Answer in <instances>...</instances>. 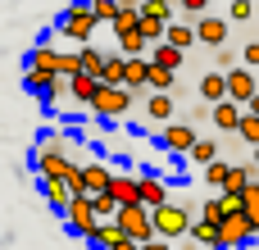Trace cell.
<instances>
[{"instance_id": "6da1fadb", "label": "cell", "mask_w": 259, "mask_h": 250, "mask_svg": "<svg viewBox=\"0 0 259 250\" xmlns=\"http://www.w3.org/2000/svg\"><path fill=\"white\" fill-rule=\"evenodd\" d=\"M191 210H196V205H182V200H168V205L150 210V228H155V237H159V241H182V237L191 232V223H196Z\"/></svg>"}, {"instance_id": "f35d334b", "label": "cell", "mask_w": 259, "mask_h": 250, "mask_svg": "<svg viewBox=\"0 0 259 250\" xmlns=\"http://www.w3.org/2000/svg\"><path fill=\"white\" fill-rule=\"evenodd\" d=\"M250 9H255L250 0H232V18H237V23H246V18H250Z\"/></svg>"}, {"instance_id": "8992f818", "label": "cell", "mask_w": 259, "mask_h": 250, "mask_svg": "<svg viewBox=\"0 0 259 250\" xmlns=\"http://www.w3.org/2000/svg\"><path fill=\"white\" fill-rule=\"evenodd\" d=\"M155 141H159L168 155H182V159H187V150L196 146V128H191V123H182V118H173V123H164V128H159V137H155Z\"/></svg>"}, {"instance_id": "277c9868", "label": "cell", "mask_w": 259, "mask_h": 250, "mask_svg": "<svg viewBox=\"0 0 259 250\" xmlns=\"http://www.w3.org/2000/svg\"><path fill=\"white\" fill-rule=\"evenodd\" d=\"M114 223H118V232H123L127 241H137V246H146V241L155 237V228H150V210H146V205H127V210H118Z\"/></svg>"}, {"instance_id": "ee69618b", "label": "cell", "mask_w": 259, "mask_h": 250, "mask_svg": "<svg viewBox=\"0 0 259 250\" xmlns=\"http://www.w3.org/2000/svg\"><path fill=\"white\" fill-rule=\"evenodd\" d=\"M118 250H141V246H137V241H123V246H118Z\"/></svg>"}, {"instance_id": "1f68e13d", "label": "cell", "mask_w": 259, "mask_h": 250, "mask_svg": "<svg viewBox=\"0 0 259 250\" xmlns=\"http://www.w3.org/2000/svg\"><path fill=\"white\" fill-rule=\"evenodd\" d=\"M87 5H91V18H96V27L118 18V0H87Z\"/></svg>"}, {"instance_id": "d590c367", "label": "cell", "mask_w": 259, "mask_h": 250, "mask_svg": "<svg viewBox=\"0 0 259 250\" xmlns=\"http://www.w3.org/2000/svg\"><path fill=\"white\" fill-rule=\"evenodd\" d=\"M164 27H168V23H155V18H141V23H137V32L146 36V46H159V41H164Z\"/></svg>"}, {"instance_id": "60d3db41", "label": "cell", "mask_w": 259, "mask_h": 250, "mask_svg": "<svg viewBox=\"0 0 259 250\" xmlns=\"http://www.w3.org/2000/svg\"><path fill=\"white\" fill-rule=\"evenodd\" d=\"M141 250H173V241H159V237H150V241H146Z\"/></svg>"}, {"instance_id": "2e32d148", "label": "cell", "mask_w": 259, "mask_h": 250, "mask_svg": "<svg viewBox=\"0 0 259 250\" xmlns=\"http://www.w3.org/2000/svg\"><path fill=\"white\" fill-rule=\"evenodd\" d=\"M109 164H100V159H91V164H82V182H87V196H100V191H109Z\"/></svg>"}, {"instance_id": "8fae6325", "label": "cell", "mask_w": 259, "mask_h": 250, "mask_svg": "<svg viewBox=\"0 0 259 250\" xmlns=\"http://www.w3.org/2000/svg\"><path fill=\"white\" fill-rule=\"evenodd\" d=\"M219 241H223V250H246V246H250L255 232H250L246 214H228V219L219 223Z\"/></svg>"}, {"instance_id": "d6a6232c", "label": "cell", "mask_w": 259, "mask_h": 250, "mask_svg": "<svg viewBox=\"0 0 259 250\" xmlns=\"http://www.w3.org/2000/svg\"><path fill=\"white\" fill-rule=\"evenodd\" d=\"M237 137H241L250 150L259 146V118H255V114H241V123H237Z\"/></svg>"}, {"instance_id": "44dd1931", "label": "cell", "mask_w": 259, "mask_h": 250, "mask_svg": "<svg viewBox=\"0 0 259 250\" xmlns=\"http://www.w3.org/2000/svg\"><path fill=\"white\" fill-rule=\"evenodd\" d=\"M164 46H173V50L187 55V50L196 46V27H191V23H168V27H164Z\"/></svg>"}, {"instance_id": "5b68a950", "label": "cell", "mask_w": 259, "mask_h": 250, "mask_svg": "<svg viewBox=\"0 0 259 250\" xmlns=\"http://www.w3.org/2000/svg\"><path fill=\"white\" fill-rule=\"evenodd\" d=\"M64 228H68L73 237H82V241L100 228V219H96V210H91V196H73V200H68V210H64Z\"/></svg>"}, {"instance_id": "bcb514c9", "label": "cell", "mask_w": 259, "mask_h": 250, "mask_svg": "<svg viewBox=\"0 0 259 250\" xmlns=\"http://www.w3.org/2000/svg\"><path fill=\"white\" fill-rule=\"evenodd\" d=\"M255 187H259V178H255Z\"/></svg>"}, {"instance_id": "5bb4252c", "label": "cell", "mask_w": 259, "mask_h": 250, "mask_svg": "<svg viewBox=\"0 0 259 250\" xmlns=\"http://www.w3.org/2000/svg\"><path fill=\"white\" fill-rule=\"evenodd\" d=\"M200 100H205V105H219V100H228V73L209 68V73L200 77Z\"/></svg>"}, {"instance_id": "7dc6e473", "label": "cell", "mask_w": 259, "mask_h": 250, "mask_svg": "<svg viewBox=\"0 0 259 250\" xmlns=\"http://www.w3.org/2000/svg\"><path fill=\"white\" fill-rule=\"evenodd\" d=\"M250 5H255V0H250Z\"/></svg>"}, {"instance_id": "3957f363", "label": "cell", "mask_w": 259, "mask_h": 250, "mask_svg": "<svg viewBox=\"0 0 259 250\" xmlns=\"http://www.w3.org/2000/svg\"><path fill=\"white\" fill-rule=\"evenodd\" d=\"M132 100H137V96H132L127 87H100V91H96V100H91V114L109 128V123H118V118L132 109Z\"/></svg>"}, {"instance_id": "9c48e42d", "label": "cell", "mask_w": 259, "mask_h": 250, "mask_svg": "<svg viewBox=\"0 0 259 250\" xmlns=\"http://www.w3.org/2000/svg\"><path fill=\"white\" fill-rule=\"evenodd\" d=\"M23 91H32L36 100H59L68 91L64 77H50V73H36V68H23Z\"/></svg>"}, {"instance_id": "836d02e7", "label": "cell", "mask_w": 259, "mask_h": 250, "mask_svg": "<svg viewBox=\"0 0 259 250\" xmlns=\"http://www.w3.org/2000/svg\"><path fill=\"white\" fill-rule=\"evenodd\" d=\"M91 210H96V219H100V223H114V214H118V205L109 200V191L91 196Z\"/></svg>"}, {"instance_id": "e575fe53", "label": "cell", "mask_w": 259, "mask_h": 250, "mask_svg": "<svg viewBox=\"0 0 259 250\" xmlns=\"http://www.w3.org/2000/svg\"><path fill=\"white\" fill-rule=\"evenodd\" d=\"M200 219H205V223H214V228H219V223H223V219H228V210H223V196H209V200H205V205H200Z\"/></svg>"}, {"instance_id": "ac0fdd59", "label": "cell", "mask_w": 259, "mask_h": 250, "mask_svg": "<svg viewBox=\"0 0 259 250\" xmlns=\"http://www.w3.org/2000/svg\"><path fill=\"white\" fill-rule=\"evenodd\" d=\"M241 114H246V109H241V105H232V100H219V105L209 109V118H214V128H219V132H237Z\"/></svg>"}, {"instance_id": "74e56055", "label": "cell", "mask_w": 259, "mask_h": 250, "mask_svg": "<svg viewBox=\"0 0 259 250\" xmlns=\"http://www.w3.org/2000/svg\"><path fill=\"white\" fill-rule=\"evenodd\" d=\"M241 64H246L250 73H255V68H259V41H250V46L241 50Z\"/></svg>"}, {"instance_id": "d4e9b609", "label": "cell", "mask_w": 259, "mask_h": 250, "mask_svg": "<svg viewBox=\"0 0 259 250\" xmlns=\"http://www.w3.org/2000/svg\"><path fill=\"white\" fill-rule=\"evenodd\" d=\"M41 196H46V205L64 219V210H68V200H73V191L64 187V182H41Z\"/></svg>"}, {"instance_id": "ba28073f", "label": "cell", "mask_w": 259, "mask_h": 250, "mask_svg": "<svg viewBox=\"0 0 259 250\" xmlns=\"http://www.w3.org/2000/svg\"><path fill=\"white\" fill-rule=\"evenodd\" d=\"M50 32H55V27H50ZM50 32H46V36H41V41H36V46L23 55V68H36V73H50V77H59V50L50 46Z\"/></svg>"}, {"instance_id": "4dcf8cb0", "label": "cell", "mask_w": 259, "mask_h": 250, "mask_svg": "<svg viewBox=\"0 0 259 250\" xmlns=\"http://www.w3.org/2000/svg\"><path fill=\"white\" fill-rule=\"evenodd\" d=\"M123 55H105V73H100V87H123Z\"/></svg>"}, {"instance_id": "f6af8a7d", "label": "cell", "mask_w": 259, "mask_h": 250, "mask_svg": "<svg viewBox=\"0 0 259 250\" xmlns=\"http://www.w3.org/2000/svg\"><path fill=\"white\" fill-rule=\"evenodd\" d=\"M178 250H200V246H191V241H187V246H178Z\"/></svg>"}, {"instance_id": "83f0119b", "label": "cell", "mask_w": 259, "mask_h": 250, "mask_svg": "<svg viewBox=\"0 0 259 250\" xmlns=\"http://www.w3.org/2000/svg\"><path fill=\"white\" fill-rule=\"evenodd\" d=\"M173 14H178V0H141V18L173 23Z\"/></svg>"}, {"instance_id": "30bf717a", "label": "cell", "mask_w": 259, "mask_h": 250, "mask_svg": "<svg viewBox=\"0 0 259 250\" xmlns=\"http://www.w3.org/2000/svg\"><path fill=\"white\" fill-rule=\"evenodd\" d=\"M255 96H259V82H255V73H250L246 64H237V68L228 73V100L246 109V105H250Z\"/></svg>"}, {"instance_id": "9a60e30c", "label": "cell", "mask_w": 259, "mask_h": 250, "mask_svg": "<svg viewBox=\"0 0 259 250\" xmlns=\"http://www.w3.org/2000/svg\"><path fill=\"white\" fill-rule=\"evenodd\" d=\"M173 114H178V100H173V96H155V91L146 96V118H150V123L164 128V123H173Z\"/></svg>"}, {"instance_id": "484cf974", "label": "cell", "mask_w": 259, "mask_h": 250, "mask_svg": "<svg viewBox=\"0 0 259 250\" xmlns=\"http://www.w3.org/2000/svg\"><path fill=\"white\" fill-rule=\"evenodd\" d=\"M77 68H82L87 77H96V82H100V73H105V55H100L96 46H82V50H77Z\"/></svg>"}, {"instance_id": "7402d4cb", "label": "cell", "mask_w": 259, "mask_h": 250, "mask_svg": "<svg viewBox=\"0 0 259 250\" xmlns=\"http://www.w3.org/2000/svg\"><path fill=\"white\" fill-rule=\"evenodd\" d=\"M96 91H100V82H96V77H87V73H77V77H68V96H73L77 105H87V109H91V100H96Z\"/></svg>"}, {"instance_id": "52a82bcc", "label": "cell", "mask_w": 259, "mask_h": 250, "mask_svg": "<svg viewBox=\"0 0 259 250\" xmlns=\"http://www.w3.org/2000/svg\"><path fill=\"white\" fill-rule=\"evenodd\" d=\"M137 200H141L146 210H159V205H168L173 196H168V182H164L155 169H141V173H137Z\"/></svg>"}, {"instance_id": "7bdbcfd3", "label": "cell", "mask_w": 259, "mask_h": 250, "mask_svg": "<svg viewBox=\"0 0 259 250\" xmlns=\"http://www.w3.org/2000/svg\"><path fill=\"white\" fill-rule=\"evenodd\" d=\"M250 159H255V164H250V169H255V173H259V146H255V150H250Z\"/></svg>"}, {"instance_id": "ab89813d", "label": "cell", "mask_w": 259, "mask_h": 250, "mask_svg": "<svg viewBox=\"0 0 259 250\" xmlns=\"http://www.w3.org/2000/svg\"><path fill=\"white\" fill-rule=\"evenodd\" d=\"M178 9H187V14H196V18H200V14L209 9V0H178Z\"/></svg>"}, {"instance_id": "4fadbf2b", "label": "cell", "mask_w": 259, "mask_h": 250, "mask_svg": "<svg viewBox=\"0 0 259 250\" xmlns=\"http://www.w3.org/2000/svg\"><path fill=\"white\" fill-rule=\"evenodd\" d=\"M109 200H114L118 210L141 205V200H137V173H114V178H109Z\"/></svg>"}, {"instance_id": "8d00e7d4", "label": "cell", "mask_w": 259, "mask_h": 250, "mask_svg": "<svg viewBox=\"0 0 259 250\" xmlns=\"http://www.w3.org/2000/svg\"><path fill=\"white\" fill-rule=\"evenodd\" d=\"M214 64H219V73H232V68H237V50L219 46V50H214Z\"/></svg>"}, {"instance_id": "7a4b0ae2", "label": "cell", "mask_w": 259, "mask_h": 250, "mask_svg": "<svg viewBox=\"0 0 259 250\" xmlns=\"http://www.w3.org/2000/svg\"><path fill=\"white\" fill-rule=\"evenodd\" d=\"M55 32H59V36H68V41H77V50H82V46H91V32H96L91 5H87V0H68V5L59 9V18H55Z\"/></svg>"}, {"instance_id": "cb8c5ba5", "label": "cell", "mask_w": 259, "mask_h": 250, "mask_svg": "<svg viewBox=\"0 0 259 250\" xmlns=\"http://www.w3.org/2000/svg\"><path fill=\"white\" fill-rule=\"evenodd\" d=\"M146 59H150L155 68H168V73H178V68H182V50H173V46H164V41H159V46H150V55H146Z\"/></svg>"}, {"instance_id": "f1b7e54d", "label": "cell", "mask_w": 259, "mask_h": 250, "mask_svg": "<svg viewBox=\"0 0 259 250\" xmlns=\"http://www.w3.org/2000/svg\"><path fill=\"white\" fill-rule=\"evenodd\" d=\"M32 150H50V155H68V132H55V128H46L41 137H36V146Z\"/></svg>"}, {"instance_id": "4316f807", "label": "cell", "mask_w": 259, "mask_h": 250, "mask_svg": "<svg viewBox=\"0 0 259 250\" xmlns=\"http://www.w3.org/2000/svg\"><path fill=\"white\" fill-rule=\"evenodd\" d=\"M173 87H178V73H168V68H155V64H150L146 91H155V96H173Z\"/></svg>"}, {"instance_id": "f546056e", "label": "cell", "mask_w": 259, "mask_h": 250, "mask_svg": "<svg viewBox=\"0 0 259 250\" xmlns=\"http://www.w3.org/2000/svg\"><path fill=\"white\" fill-rule=\"evenodd\" d=\"M228 169H232V164H228V159H214V164H209V169H200V178H205V187H209V191H214V196H219V191H223V182H228Z\"/></svg>"}, {"instance_id": "7c38bea8", "label": "cell", "mask_w": 259, "mask_h": 250, "mask_svg": "<svg viewBox=\"0 0 259 250\" xmlns=\"http://www.w3.org/2000/svg\"><path fill=\"white\" fill-rule=\"evenodd\" d=\"M191 27H196V41H200V46H209V50L228 46V23H223L219 14H200Z\"/></svg>"}, {"instance_id": "ffe728a7", "label": "cell", "mask_w": 259, "mask_h": 250, "mask_svg": "<svg viewBox=\"0 0 259 250\" xmlns=\"http://www.w3.org/2000/svg\"><path fill=\"white\" fill-rule=\"evenodd\" d=\"M123 241H127V237L118 232V223H100V228L87 237V246H91V250H118Z\"/></svg>"}, {"instance_id": "e0dca14e", "label": "cell", "mask_w": 259, "mask_h": 250, "mask_svg": "<svg viewBox=\"0 0 259 250\" xmlns=\"http://www.w3.org/2000/svg\"><path fill=\"white\" fill-rule=\"evenodd\" d=\"M146 77H150V59H127V64H123V87H127L132 96L146 91Z\"/></svg>"}, {"instance_id": "d6986e66", "label": "cell", "mask_w": 259, "mask_h": 250, "mask_svg": "<svg viewBox=\"0 0 259 250\" xmlns=\"http://www.w3.org/2000/svg\"><path fill=\"white\" fill-rule=\"evenodd\" d=\"M187 241H191V246H200V250H223V241H219V228H214V223H205V219H196V223H191Z\"/></svg>"}, {"instance_id": "b9f144b4", "label": "cell", "mask_w": 259, "mask_h": 250, "mask_svg": "<svg viewBox=\"0 0 259 250\" xmlns=\"http://www.w3.org/2000/svg\"><path fill=\"white\" fill-rule=\"evenodd\" d=\"M246 114H255V118H259V96L250 100V105H246Z\"/></svg>"}, {"instance_id": "603a6c76", "label": "cell", "mask_w": 259, "mask_h": 250, "mask_svg": "<svg viewBox=\"0 0 259 250\" xmlns=\"http://www.w3.org/2000/svg\"><path fill=\"white\" fill-rule=\"evenodd\" d=\"M187 159H191V164H200V169H209V164H214V159H223V155H219V141H214V137H196V146L187 150Z\"/></svg>"}]
</instances>
